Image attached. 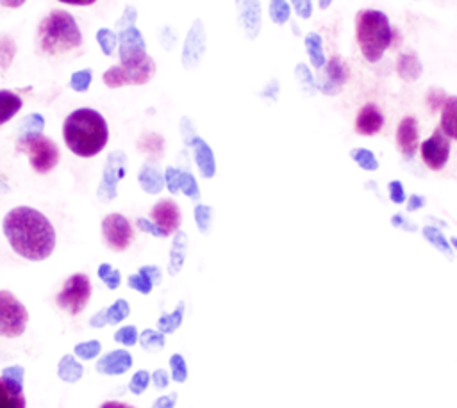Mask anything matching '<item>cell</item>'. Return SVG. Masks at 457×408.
Masks as SVG:
<instances>
[{"label":"cell","instance_id":"cell-1","mask_svg":"<svg viewBox=\"0 0 457 408\" xmlns=\"http://www.w3.org/2000/svg\"><path fill=\"white\" fill-rule=\"evenodd\" d=\"M2 228L11 248L27 260H45L55 248V230L52 223L32 207L9 210Z\"/></svg>","mask_w":457,"mask_h":408},{"label":"cell","instance_id":"cell-2","mask_svg":"<svg viewBox=\"0 0 457 408\" xmlns=\"http://www.w3.org/2000/svg\"><path fill=\"white\" fill-rule=\"evenodd\" d=\"M66 146L79 157H93L104 150L109 139V128L95 109H77L62 123Z\"/></svg>","mask_w":457,"mask_h":408},{"label":"cell","instance_id":"cell-3","mask_svg":"<svg viewBox=\"0 0 457 408\" xmlns=\"http://www.w3.org/2000/svg\"><path fill=\"white\" fill-rule=\"evenodd\" d=\"M355 37L366 61L377 62L386 48H389L398 37V32L391 29L389 18L375 9H362L355 14Z\"/></svg>","mask_w":457,"mask_h":408},{"label":"cell","instance_id":"cell-4","mask_svg":"<svg viewBox=\"0 0 457 408\" xmlns=\"http://www.w3.org/2000/svg\"><path fill=\"white\" fill-rule=\"evenodd\" d=\"M39 46L48 55H59L70 52L82 43V34L71 14L64 11H54L43 18L37 29Z\"/></svg>","mask_w":457,"mask_h":408},{"label":"cell","instance_id":"cell-5","mask_svg":"<svg viewBox=\"0 0 457 408\" xmlns=\"http://www.w3.org/2000/svg\"><path fill=\"white\" fill-rule=\"evenodd\" d=\"M18 150L29 155L30 166L36 173L45 175L59 162V150L55 143L43 134H25L18 141Z\"/></svg>","mask_w":457,"mask_h":408},{"label":"cell","instance_id":"cell-6","mask_svg":"<svg viewBox=\"0 0 457 408\" xmlns=\"http://www.w3.org/2000/svg\"><path fill=\"white\" fill-rule=\"evenodd\" d=\"M155 73L154 59L146 57L143 62L134 66H112L104 73V84L107 87H120V86H143L146 84Z\"/></svg>","mask_w":457,"mask_h":408},{"label":"cell","instance_id":"cell-7","mask_svg":"<svg viewBox=\"0 0 457 408\" xmlns=\"http://www.w3.org/2000/svg\"><path fill=\"white\" fill-rule=\"evenodd\" d=\"M29 321L27 308L9 290H0V335L20 337Z\"/></svg>","mask_w":457,"mask_h":408},{"label":"cell","instance_id":"cell-8","mask_svg":"<svg viewBox=\"0 0 457 408\" xmlns=\"http://www.w3.org/2000/svg\"><path fill=\"white\" fill-rule=\"evenodd\" d=\"M89 296H91L89 278L82 273H77L64 282L62 290L57 294V305L68 310L71 315H77L87 305Z\"/></svg>","mask_w":457,"mask_h":408},{"label":"cell","instance_id":"cell-9","mask_svg":"<svg viewBox=\"0 0 457 408\" xmlns=\"http://www.w3.org/2000/svg\"><path fill=\"white\" fill-rule=\"evenodd\" d=\"M421 159L432 169L439 171L446 166L450 157V137L441 130V126L434 128L432 135L421 143Z\"/></svg>","mask_w":457,"mask_h":408},{"label":"cell","instance_id":"cell-10","mask_svg":"<svg viewBox=\"0 0 457 408\" xmlns=\"http://www.w3.org/2000/svg\"><path fill=\"white\" fill-rule=\"evenodd\" d=\"M102 233H104L105 242L116 251L127 249L129 244L132 242V235H134L130 223L121 214H109L107 217H104Z\"/></svg>","mask_w":457,"mask_h":408},{"label":"cell","instance_id":"cell-11","mask_svg":"<svg viewBox=\"0 0 457 408\" xmlns=\"http://www.w3.org/2000/svg\"><path fill=\"white\" fill-rule=\"evenodd\" d=\"M150 217L154 219V226L157 228L159 237L171 235L180 224V210L175 201L161 200L154 205Z\"/></svg>","mask_w":457,"mask_h":408},{"label":"cell","instance_id":"cell-12","mask_svg":"<svg viewBox=\"0 0 457 408\" xmlns=\"http://www.w3.org/2000/svg\"><path fill=\"white\" fill-rule=\"evenodd\" d=\"M120 59L125 66H134L146 59L145 41L137 29L129 27L120 34Z\"/></svg>","mask_w":457,"mask_h":408},{"label":"cell","instance_id":"cell-13","mask_svg":"<svg viewBox=\"0 0 457 408\" xmlns=\"http://www.w3.org/2000/svg\"><path fill=\"white\" fill-rule=\"evenodd\" d=\"M418 121L412 116H405L396 126V144L405 159H411L418 150Z\"/></svg>","mask_w":457,"mask_h":408},{"label":"cell","instance_id":"cell-14","mask_svg":"<svg viewBox=\"0 0 457 408\" xmlns=\"http://www.w3.org/2000/svg\"><path fill=\"white\" fill-rule=\"evenodd\" d=\"M382 125H384V114L375 103H366L355 118V130L361 135H373L380 132Z\"/></svg>","mask_w":457,"mask_h":408},{"label":"cell","instance_id":"cell-15","mask_svg":"<svg viewBox=\"0 0 457 408\" xmlns=\"http://www.w3.org/2000/svg\"><path fill=\"white\" fill-rule=\"evenodd\" d=\"M23 385L0 376V408H25V396L21 390Z\"/></svg>","mask_w":457,"mask_h":408},{"label":"cell","instance_id":"cell-16","mask_svg":"<svg viewBox=\"0 0 457 408\" xmlns=\"http://www.w3.org/2000/svg\"><path fill=\"white\" fill-rule=\"evenodd\" d=\"M132 363V358L127 351H111L109 355L102 356L96 363V369L102 372V374H121L125 371H129Z\"/></svg>","mask_w":457,"mask_h":408},{"label":"cell","instance_id":"cell-17","mask_svg":"<svg viewBox=\"0 0 457 408\" xmlns=\"http://www.w3.org/2000/svg\"><path fill=\"white\" fill-rule=\"evenodd\" d=\"M166 184H168V189H170L171 192L182 191V192H186V194L191 196V198H198L196 182H195V178H193L189 173H184V171H177V169H173V167H168V169H166Z\"/></svg>","mask_w":457,"mask_h":408},{"label":"cell","instance_id":"cell-18","mask_svg":"<svg viewBox=\"0 0 457 408\" xmlns=\"http://www.w3.org/2000/svg\"><path fill=\"white\" fill-rule=\"evenodd\" d=\"M130 308H129V303L125 299H118L114 305H111L107 310H102L98 312L93 319H91V324L93 326H104L105 322H111V324H116L120 322L121 319H125L129 315Z\"/></svg>","mask_w":457,"mask_h":408},{"label":"cell","instance_id":"cell-19","mask_svg":"<svg viewBox=\"0 0 457 408\" xmlns=\"http://www.w3.org/2000/svg\"><path fill=\"white\" fill-rule=\"evenodd\" d=\"M439 126L450 139H457V96H450L445 100L441 107Z\"/></svg>","mask_w":457,"mask_h":408},{"label":"cell","instance_id":"cell-20","mask_svg":"<svg viewBox=\"0 0 457 408\" xmlns=\"http://www.w3.org/2000/svg\"><path fill=\"white\" fill-rule=\"evenodd\" d=\"M157 280H159V269L155 265H145L139 269L137 274L129 276V285L143 294H148Z\"/></svg>","mask_w":457,"mask_h":408},{"label":"cell","instance_id":"cell-21","mask_svg":"<svg viewBox=\"0 0 457 408\" xmlns=\"http://www.w3.org/2000/svg\"><path fill=\"white\" fill-rule=\"evenodd\" d=\"M193 146H195V159H196V164H198L202 175L212 176L214 175V157H212L211 148L198 137L193 139Z\"/></svg>","mask_w":457,"mask_h":408},{"label":"cell","instance_id":"cell-22","mask_svg":"<svg viewBox=\"0 0 457 408\" xmlns=\"http://www.w3.org/2000/svg\"><path fill=\"white\" fill-rule=\"evenodd\" d=\"M23 102L18 94H14L12 91L2 89L0 91V125L7 123L20 109H21Z\"/></svg>","mask_w":457,"mask_h":408},{"label":"cell","instance_id":"cell-23","mask_svg":"<svg viewBox=\"0 0 457 408\" xmlns=\"http://www.w3.org/2000/svg\"><path fill=\"white\" fill-rule=\"evenodd\" d=\"M82 376V367L80 363H77V360L73 356H64L59 362V378L68 381V383H75L79 378Z\"/></svg>","mask_w":457,"mask_h":408},{"label":"cell","instance_id":"cell-24","mask_svg":"<svg viewBox=\"0 0 457 408\" xmlns=\"http://www.w3.org/2000/svg\"><path fill=\"white\" fill-rule=\"evenodd\" d=\"M398 73L405 80H412V78H416L421 73V66H420V62H418V59L414 55L407 53V55H402L398 59Z\"/></svg>","mask_w":457,"mask_h":408},{"label":"cell","instance_id":"cell-25","mask_svg":"<svg viewBox=\"0 0 457 408\" xmlns=\"http://www.w3.org/2000/svg\"><path fill=\"white\" fill-rule=\"evenodd\" d=\"M305 46H307V52H309V57H311V62L316 66V68H321L323 62H325V57H323V52H321V39L318 34H307L305 37Z\"/></svg>","mask_w":457,"mask_h":408},{"label":"cell","instance_id":"cell-26","mask_svg":"<svg viewBox=\"0 0 457 408\" xmlns=\"http://www.w3.org/2000/svg\"><path fill=\"white\" fill-rule=\"evenodd\" d=\"M327 77L330 78V82H334L337 87L341 84H345L346 77H348V71L345 68V64L337 59V57H332L328 61V66H327Z\"/></svg>","mask_w":457,"mask_h":408},{"label":"cell","instance_id":"cell-27","mask_svg":"<svg viewBox=\"0 0 457 408\" xmlns=\"http://www.w3.org/2000/svg\"><path fill=\"white\" fill-rule=\"evenodd\" d=\"M182 310H184V303H180L173 314L161 317V319L157 321L159 330H161L162 333H171V331H175V330L179 328V324L182 322Z\"/></svg>","mask_w":457,"mask_h":408},{"label":"cell","instance_id":"cell-28","mask_svg":"<svg viewBox=\"0 0 457 408\" xmlns=\"http://www.w3.org/2000/svg\"><path fill=\"white\" fill-rule=\"evenodd\" d=\"M139 180H141L143 189L148 191V192H157V191L162 187V178L157 175L155 169L145 167L143 173H141V176H139Z\"/></svg>","mask_w":457,"mask_h":408},{"label":"cell","instance_id":"cell-29","mask_svg":"<svg viewBox=\"0 0 457 408\" xmlns=\"http://www.w3.org/2000/svg\"><path fill=\"white\" fill-rule=\"evenodd\" d=\"M352 159H353L361 167H364V169H368V171H373V169L378 167V162H377V159L373 157V153L368 151V150H364V148L352 150Z\"/></svg>","mask_w":457,"mask_h":408},{"label":"cell","instance_id":"cell-30","mask_svg":"<svg viewBox=\"0 0 457 408\" xmlns=\"http://www.w3.org/2000/svg\"><path fill=\"white\" fill-rule=\"evenodd\" d=\"M98 276L104 283H107L109 289H116L120 285V273L114 267H111L109 264H102L98 267Z\"/></svg>","mask_w":457,"mask_h":408},{"label":"cell","instance_id":"cell-31","mask_svg":"<svg viewBox=\"0 0 457 408\" xmlns=\"http://www.w3.org/2000/svg\"><path fill=\"white\" fill-rule=\"evenodd\" d=\"M141 346L145 349H159L164 346V335L162 333H157V331H152V330H146L141 333Z\"/></svg>","mask_w":457,"mask_h":408},{"label":"cell","instance_id":"cell-32","mask_svg":"<svg viewBox=\"0 0 457 408\" xmlns=\"http://www.w3.org/2000/svg\"><path fill=\"white\" fill-rule=\"evenodd\" d=\"M102 346L98 340H89V342H82L79 346H75V355L84 358V360H89L93 356H96L100 353Z\"/></svg>","mask_w":457,"mask_h":408},{"label":"cell","instance_id":"cell-33","mask_svg":"<svg viewBox=\"0 0 457 408\" xmlns=\"http://www.w3.org/2000/svg\"><path fill=\"white\" fill-rule=\"evenodd\" d=\"M270 14L275 23H284L289 18V7L284 0H271Z\"/></svg>","mask_w":457,"mask_h":408},{"label":"cell","instance_id":"cell-34","mask_svg":"<svg viewBox=\"0 0 457 408\" xmlns=\"http://www.w3.org/2000/svg\"><path fill=\"white\" fill-rule=\"evenodd\" d=\"M170 365H171V376L177 383H182L186 381L187 378V371H186V362L180 355H173L171 360H170Z\"/></svg>","mask_w":457,"mask_h":408},{"label":"cell","instance_id":"cell-35","mask_svg":"<svg viewBox=\"0 0 457 408\" xmlns=\"http://www.w3.org/2000/svg\"><path fill=\"white\" fill-rule=\"evenodd\" d=\"M14 55V43L9 37H0V69L7 68Z\"/></svg>","mask_w":457,"mask_h":408},{"label":"cell","instance_id":"cell-36","mask_svg":"<svg viewBox=\"0 0 457 408\" xmlns=\"http://www.w3.org/2000/svg\"><path fill=\"white\" fill-rule=\"evenodd\" d=\"M89 82H91V71L89 69H82V71H77V73L71 75L70 86L75 91H86L89 87Z\"/></svg>","mask_w":457,"mask_h":408},{"label":"cell","instance_id":"cell-37","mask_svg":"<svg viewBox=\"0 0 457 408\" xmlns=\"http://www.w3.org/2000/svg\"><path fill=\"white\" fill-rule=\"evenodd\" d=\"M96 37H98V43H100L104 53H105V55H111L112 50H114V45H116L114 34H112L111 30H107V29H100L98 34H96Z\"/></svg>","mask_w":457,"mask_h":408},{"label":"cell","instance_id":"cell-38","mask_svg":"<svg viewBox=\"0 0 457 408\" xmlns=\"http://www.w3.org/2000/svg\"><path fill=\"white\" fill-rule=\"evenodd\" d=\"M114 340L116 342H121L125 346H132L136 344L137 340V331L134 326H125V328H120L116 333H114Z\"/></svg>","mask_w":457,"mask_h":408},{"label":"cell","instance_id":"cell-39","mask_svg":"<svg viewBox=\"0 0 457 408\" xmlns=\"http://www.w3.org/2000/svg\"><path fill=\"white\" fill-rule=\"evenodd\" d=\"M148 381H150V374H148L146 371H137V372L132 376V379H130V392L141 394V392L146 388Z\"/></svg>","mask_w":457,"mask_h":408},{"label":"cell","instance_id":"cell-40","mask_svg":"<svg viewBox=\"0 0 457 408\" xmlns=\"http://www.w3.org/2000/svg\"><path fill=\"white\" fill-rule=\"evenodd\" d=\"M423 233H425V237H427L428 241H432L439 249H445L446 253L450 251V249H448V244H446V242H445V239L441 237L439 230H436V228H425V230H423Z\"/></svg>","mask_w":457,"mask_h":408},{"label":"cell","instance_id":"cell-41","mask_svg":"<svg viewBox=\"0 0 457 408\" xmlns=\"http://www.w3.org/2000/svg\"><path fill=\"white\" fill-rule=\"evenodd\" d=\"M2 376H5V378H9V379H12V381H16V383L23 385V369H21V367H18V365L4 369Z\"/></svg>","mask_w":457,"mask_h":408},{"label":"cell","instance_id":"cell-42","mask_svg":"<svg viewBox=\"0 0 457 408\" xmlns=\"http://www.w3.org/2000/svg\"><path fill=\"white\" fill-rule=\"evenodd\" d=\"M389 194H391V200L395 203H402L405 200V194H403V187L400 182H391L389 184Z\"/></svg>","mask_w":457,"mask_h":408},{"label":"cell","instance_id":"cell-43","mask_svg":"<svg viewBox=\"0 0 457 408\" xmlns=\"http://www.w3.org/2000/svg\"><path fill=\"white\" fill-rule=\"evenodd\" d=\"M291 2H293L295 9H296L298 16H302V18H309L311 16V9H312L311 0H291Z\"/></svg>","mask_w":457,"mask_h":408},{"label":"cell","instance_id":"cell-44","mask_svg":"<svg viewBox=\"0 0 457 408\" xmlns=\"http://www.w3.org/2000/svg\"><path fill=\"white\" fill-rule=\"evenodd\" d=\"M209 207H196V221H198V226L200 230H205L207 224H209Z\"/></svg>","mask_w":457,"mask_h":408},{"label":"cell","instance_id":"cell-45","mask_svg":"<svg viewBox=\"0 0 457 408\" xmlns=\"http://www.w3.org/2000/svg\"><path fill=\"white\" fill-rule=\"evenodd\" d=\"M152 379H154V383H155V387H157V388H162V387H166V385H168V376H166V372H164V371H161V369H157V371L154 372Z\"/></svg>","mask_w":457,"mask_h":408},{"label":"cell","instance_id":"cell-46","mask_svg":"<svg viewBox=\"0 0 457 408\" xmlns=\"http://www.w3.org/2000/svg\"><path fill=\"white\" fill-rule=\"evenodd\" d=\"M173 404H175V394H170L166 397H159L154 408H173Z\"/></svg>","mask_w":457,"mask_h":408},{"label":"cell","instance_id":"cell-47","mask_svg":"<svg viewBox=\"0 0 457 408\" xmlns=\"http://www.w3.org/2000/svg\"><path fill=\"white\" fill-rule=\"evenodd\" d=\"M428 100H430V107H432V110H437V100H445V93L443 91H437V94H434V91H430V94H428Z\"/></svg>","mask_w":457,"mask_h":408},{"label":"cell","instance_id":"cell-48","mask_svg":"<svg viewBox=\"0 0 457 408\" xmlns=\"http://www.w3.org/2000/svg\"><path fill=\"white\" fill-rule=\"evenodd\" d=\"M100 408H134V406L125 404V403H118V401H107V403H104Z\"/></svg>","mask_w":457,"mask_h":408},{"label":"cell","instance_id":"cell-49","mask_svg":"<svg viewBox=\"0 0 457 408\" xmlns=\"http://www.w3.org/2000/svg\"><path fill=\"white\" fill-rule=\"evenodd\" d=\"M62 4H71V5H91L96 0H59Z\"/></svg>","mask_w":457,"mask_h":408},{"label":"cell","instance_id":"cell-50","mask_svg":"<svg viewBox=\"0 0 457 408\" xmlns=\"http://www.w3.org/2000/svg\"><path fill=\"white\" fill-rule=\"evenodd\" d=\"M0 4L5 7H20L25 4V0H0Z\"/></svg>","mask_w":457,"mask_h":408},{"label":"cell","instance_id":"cell-51","mask_svg":"<svg viewBox=\"0 0 457 408\" xmlns=\"http://www.w3.org/2000/svg\"><path fill=\"white\" fill-rule=\"evenodd\" d=\"M330 2H332V0H320V7H321V9H325Z\"/></svg>","mask_w":457,"mask_h":408},{"label":"cell","instance_id":"cell-52","mask_svg":"<svg viewBox=\"0 0 457 408\" xmlns=\"http://www.w3.org/2000/svg\"><path fill=\"white\" fill-rule=\"evenodd\" d=\"M452 242H453V246L457 248V239H452Z\"/></svg>","mask_w":457,"mask_h":408}]
</instances>
